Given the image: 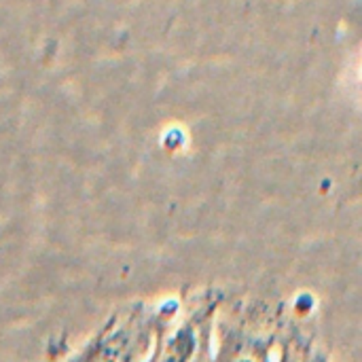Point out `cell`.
<instances>
[{
	"mask_svg": "<svg viewBox=\"0 0 362 362\" xmlns=\"http://www.w3.org/2000/svg\"><path fill=\"white\" fill-rule=\"evenodd\" d=\"M214 362H331L310 299L229 293L214 320Z\"/></svg>",
	"mask_w": 362,
	"mask_h": 362,
	"instance_id": "obj_1",
	"label": "cell"
},
{
	"mask_svg": "<svg viewBox=\"0 0 362 362\" xmlns=\"http://www.w3.org/2000/svg\"><path fill=\"white\" fill-rule=\"evenodd\" d=\"M180 310V295L117 305L64 362H157Z\"/></svg>",
	"mask_w": 362,
	"mask_h": 362,
	"instance_id": "obj_2",
	"label": "cell"
},
{
	"mask_svg": "<svg viewBox=\"0 0 362 362\" xmlns=\"http://www.w3.org/2000/svg\"><path fill=\"white\" fill-rule=\"evenodd\" d=\"M225 288L206 286L180 297V310L170 327L157 362H214V320Z\"/></svg>",
	"mask_w": 362,
	"mask_h": 362,
	"instance_id": "obj_3",
	"label": "cell"
}]
</instances>
